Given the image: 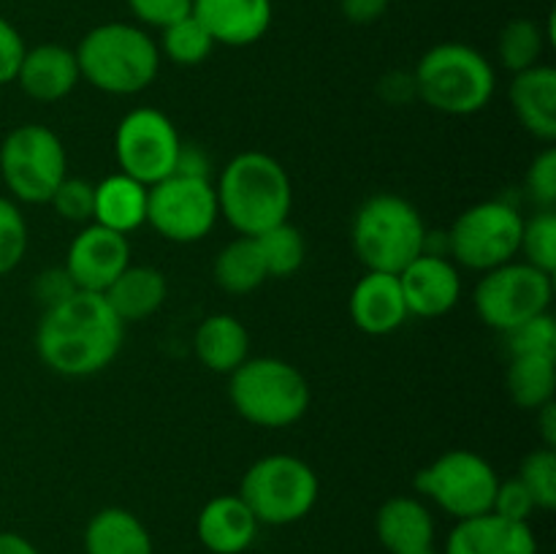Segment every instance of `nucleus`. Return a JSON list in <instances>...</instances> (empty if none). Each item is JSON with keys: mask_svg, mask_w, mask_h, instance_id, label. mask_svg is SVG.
Instances as JSON below:
<instances>
[{"mask_svg": "<svg viewBox=\"0 0 556 554\" xmlns=\"http://www.w3.org/2000/svg\"><path fill=\"white\" fill-rule=\"evenodd\" d=\"M125 324L114 315L103 293L74 291L43 310L36 329L41 362L65 378H87L117 358Z\"/></svg>", "mask_w": 556, "mask_h": 554, "instance_id": "obj_1", "label": "nucleus"}, {"mask_svg": "<svg viewBox=\"0 0 556 554\" xmlns=\"http://www.w3.org/2000/svg\"><path fill=\"white\" fill-rule=\"evenodd\" d=\"M220 215L239 237H261L288 221L293 206L291 177L277 158L242 152L223 168L215 185Z\"/></svg>", "mask_w": 556, "mask_h": 554, "instance_id": "obj_2", "label": "nucleus"}, {"mask_svg": "<svg viewBox=\"0 0 556 554\" xmlns=\"http://www.w3.org/2000/svg\"><path fill=\"white\" fill-rule=\"evenodd\" d=\"M79 76L109 96H136L155 81L161 49L150 33L128 22H106L87 33L76 49Z\"/></svg>", "mask_w": 556, "mask_h": 554, "instance_id": "obj_3", "label": "nucleus"}, {"mask_svg": "<svg viewBox=\"0 0 556 554\" xmlns=\"http://www.w3.org/2000/svg\"><path fill=\"white\" fill-rule=\"evenodd\" d=\"M413 85L427 106L454 117H467L489 106L497 76L486 54L470 43L448 41L432 47L418 60Z\"/></svg>", "mask_w": 556, "mask_h": 554, "instance_id": "obj_4", "label": "nucleus"}, {"mask_svg": "<svg viewBox=\"0 0 556 554\" xmlns=\"http://www.w3.org/2000/svg\"><path fill=\"white\" fill-rule=\"evenodd\" d=\"M351 239L367 272L400 275L427 250L429 231L410 201L396 193H378L358 206Z\"/></svg>", "mask_w": 556, "mask_h": 554, "instance_id": "obj_5", "label": "nucleus"}, {"mask_svg": "<svg viewBox=\"0 0 556 554\" xmlns=\"http://www.w3.org/2000/svg\"><path fill=\"white\" fill-rule=\"evenodd\" d=\"M228 394L244 421L266 429L291 427L309 407L304 375L275 356H255L239 364L231 373Z\"/></svg>", "mask_w": 556, "mask_h": 554, "instance_id": "obj_6", "label": "nucleus"}, {"mask_svg": "<svg viewBox=\"0 0 556 554\" xmlns=\"http://www.w3.org/2000/svg\"><path fill=\"white\" fill-rule=\"evenodd\" d=\"M318 494V473L293 454L261 456L239 483V498L253 511L258 525L269 527L302 521L315 508Z\"/></svg>", "mask_w": 556, "mask_h": 554, "instance_id": "obj_7", "label": "nucleus"}, {"mask_svg": "<svg viewBox=\"0 0 556 554\" xmlns=\"http://www.w3.org/2000/svg\"><path fill=\"white\" fill-rule=\"evenodd\" d=\"M0 174L14 199L49 204L58 185L68 177L63 141L47 125H20L0 144Z\"/></svg>", "mask_w": 556, "mask_h": 554, "instance_id": "obj_8", "label": "nucleus"}, {"mask_svg": "<svg viewBox=\"0 0 556 554\" xmlns=\"http://www.w3.org/2000/svg\"><path fill=\"white\" fill-rule=\"evenodd\" d=\"M500 476L481 454L451 449L418 470L416 489L456 521L492 511Z\"/></svg>", "mask_w": 556, "mask_h": 554, "instance_id": "obj_9", "label": "nucleus"}, {"mask_svg": "<svg viewBox=\"0 0 556 554\" xmlns=\"http://www.w3.org/2000/svg\"><path fill=\"white\" fill-rule=\"evenodd\" d=\"M525 217L505 201H481L462 212L445 234V248L467 269L489 272L516 259Z\"/></svg>", "mask_w": 556, "mask_h": 554, "instance_id": "obj_10", "label": "nucleus"}, {"mask_svg": "<svg viewBox=\"0 0 556 554\" xmlns=\"http://www.w3.org/2000/svg\"><path fill=\"white\" fill-rule=\"evenodd\" d=\"M554 275H546L527 261H508L483 272L476 286L478 318L497 331L516 329L535 315L548 313L554 297Z\"/></svg>", "mask_w": 556, "mask_h": 554, "instance_id": "obj_11", "label": "nucleus"}, {"mask_svg": "<svg viewBox=\"0 0 556 554\" xmlns=\"http://www.w3.org/2000/svg\"><path fill=\"white\" fill-rule=\"evenodd\" d=\"M217 217L220 206L210 177L172 174L147 188V223L163 239L199 242L215 228Z\"/></svg>", "mask_w": 556, "mask_h": 554, "instance_id": "obj_12", "label": "nucleus"}, {"mask_svg": "<svg viewBox=\"0 0 556 554\" xmlns=\"http://www.w3.org/2000/svg\"><path fill=\"white\" fill-rule=\"evenodd\" d=\"M179 150H182V139L174 123L152 106L125 114L114 134V155H117L119 172L139 179L147 188L177 172Z\"/></svg>", "mask_w": 556, "mask_h": 554, "instance_id": "obj_13", "label": "nucleus"}, {"mask_svg": "<svg viewBox=\"0 0 556 554\" xmlns=\"http://www.w3.org/2000/svg\"><path fill=\"white\" fill-rule=\"evenodd\" d=\"M130 264V244L125 234L103 228L98 223L81 228L71 242L65 266L71 282L79 291L103 293Z\"/></svg>", "mask_w": 556, "mask_h": 554, "instance_id": "obj_14", "label": "nucleus"}, {"mask_svg": "<svg viewBox=\"0 0 556 554\" xmlns=\"http://www.w3.org/2000/svg\"><path fill=\"white\" fill-rule=\"evenodd\" d=\"M402 297H405L407 313L418 318H440L459 304L462 277L454 261L443 253H427L424 250L416 261L400 272Z\"/></svg>", "mask_w": 556, "mask_h": 554, "instance_id": "obj_15", "label": "nucleus"}, {"mask_svg": "<svg viewBox=\"0 0 556 554\" xmlns=\"http://www.w3.org/2000/svg\"><path fill=\"white\" fill-rule=\"evenodd\" d=\"M190 14L206 27L215 43L250 47L271 27V0H193Z\"/></svg>", "mask_w": 556, "mask_h": 554, "instance_id": "obj_16", "label": "nucleus"}, {"mask_svg": "<svg viewBox=\"0 0 556 554\" xmlns=\"http://www.w3.org/2000/svg\"><path fill=\"white\" fill-rule=\"evenodd\" d=\"M445 554H538V541L527 521H510L489 511L456 521Z\"/></svg>", "mask_w": 556, "mask_h": 554, "instance_id": "obj_17", "label": "nucleus"}, {"mask_svg": "<svg viewBox=\"0 0 556 554\" xmlns=\"http://www.w3.org/2000/svg\"><path fill=\"white\" fill-rule=\"evenodd\" d=\"M258 519L239 494H217L195 519V536L212 554H244L258 538Z\"/></svg>", "mask_w": 556, "mask_h": 554, "instance_id": "obj_18", "label": "nucleus"}, {"mask_svg": "<svg viewBox=\"0 0 556 554\" xmlns=\"http://www.w3.org/2000/svg\"><path fill=\"white\" fill-rule=\"evenodd\" d=\"M375 536L389 554H427L434 543V516L424 500L394 494L375 514Z\"/></svg>", "mask_w": 556, "mask_h": 554, "instance_id": "obj_19", "label": "nucleus"}, {"mask_svg": "<svg viewBox=\"0 0 556 554\" xmlns=\"http://www.w3.org/2000/svg\"><path fill=\"white\" fill-rule=\"evenodd\" d=\"M351 318L364 335L372 337L400 329L410 318L400 277L389 272H367L351 291Z\"/></svg>", "mask_w": 556, "mask_h": 554, "instance_id": "obj_20", "label": "nucleus"}, {"mask_svg": "<svg viewBox=\"0 0 556 554\" xmlns=\"http://www.w3.org/2000/svg\"><path fill=\"white\" fill-rule=\"evenodd\" d=\"M79 79V63H76L74 49L60 47V43H38V47L25 49L20 74H16L22 90L33 101L41 103L63 101Z\"/></svg>", "mask_w": 556, "mask_h": 554, "instance_id": "obj_21", "label": "nucleus"}, {"mask_svg": "<svg viewBox=\"0 0 556 554\" xmlns=\"http://www.w3.org/2000/svg\"><path fill=\"white\" fill-rule=\"evenodd\" d=\"M510 106L527 134L552 144L556 139V71L552 65L538 63L516 74Z\"/></svg>", "mask_w": 556, "mask_h": 554, "instance_id": "obj_22", "label": "nucleus"}, {"mask_svg": "<svg viewBox=\"0 0 556 554\" xmlns=\"http://www.w3.org/2000/svg\"><path fill=\"white\" fill-rule=\"evenodd\" d=\"M92 223L112 231H136L147 223V185L128 174H109L96 185V204H92Z\"/></svg>", "mask_w": 556, "mask_h": 554, "instance_id": "obj_23", "label": "nucleus"}, {"mask_svg": "<svg viewBox=\"0 0 556 554\" xmlns=\"http://www.w3.org/2000/svg\"><path fill=\"white\" fill-rule=\"evenodd\" d=\"M85 554H155V543L134 511L112 505L87 521Z\"/></svg>", "mask_w": 556, "mask_h": 554, "instance_id": "obj_24", "label": "nucleus"}, {"mask_svg": "<svg viewBox=\"0 0 556 554\" xmlns=\"http://www.w3.org/2000/svg\"><path fill=\"white\" fill-rule=\"evenodd\" d=\"M193 351L206 369L231 375L239 364L250 358V335L242 320L233 315H210L195 329Z\"/></svg>", "mask_w": 556, "mask_h": 554, "instance_id": "obj_25", "label": "nucleus"}, {"mask_svg": "<svg viewBox=\"0 0 556 554\" xmlns=\"http://www.w3.org/2000/svg\"><path fill=\"white\" fill-rule=\"evenodd\" d=\"M166 277L155 266H134L128 264L123 275L103 291V299L114 310L123 324L130 320H144L155 313L166 299Z\"/></svg>", "mask_w": 556, "mask_h": 554, "instance_id": "obj_26", "label": "nucleus"}, {"mask_svg": "<svg viewBox=\"0 0 556 554\" xmlns=\"http://www.w3.org/2000/svg\"><path fill=\"white\" fill-rule=\"evenodd\" d=\"M215 280L228 293H250L269 280L255 237H237L217 253Z\"/></svg>", "mask_w": 556, "mask_h": 554, "instance_id": "obj_27", "label": "nucleus"}, {"mask_svg": "<svg viewBox=\"0 0 556 554\" xmlns=\"http://www.w3.org/2000/svg\"><path fill=\"white\" fill-rule=\"evenodd\" d=\"M505 383L516 405L525 411H538L554 400L556 356H514Z\"/></svg>", "mask_w": 556, "mask_h": 554, "instance_id": "obj_28", "label": "nucleus"}, {"mask_svg": "<svg viewBox=\"0 0 556 554\" xmlns=\"http://www.w3.org/2000/svg\"><path fill=\"white\" fill-rule=\"evenodd\" d=\"M543 47H546V33H543V27L535 20L519 16V20H510L503 27V33H500V63H503V68L521 74V71L541 63Z\"/></svg>", "mask_w": 556, "mask_h": 554, "instance_id": "obj_29", "label": "nucleus"}, {"mask_svg": "<svg viewBox=\"0 0 556 554\" xmlns=\"http://www.w3.org/2000/svg\"><path fill=\"white\" fill-rule=\"evenodd\" d=\"M261 250V259H264L266 275L277 277V280H286V277L296 275L304 264V255H307V244L299 228H293L291 223H280V226L269 228L261 237H255Z\"/></svg>", "mask_w": 556, "mask_h": 554, "instance_id": "obj_30", "label": "nucleus"}, {"mask_svg": "<svg viewBox=\"0 0 556 554\" xmlns=\"http://www.w3.org/2000/svg\"><path fill=\"white\" fill-rule=\"evenodd\" d=\"M157 49H163L166 58L177 65H199L210 58L215 41L206 33V27L193 14H188L174 22V25L163 27V38Z\"/></svg>", "mask_w": 556, "mask_h": 554, "instance_id": "obj_31", "label": "nucleus"}, {"mask_svg": "<svg viewBox=\"0 0 556 554\" xmlns=\"http://www.w3.org/2000/svg\"><path fill=\"white\" fill-rule=\"evenodd\" d=\"M519 253H525L527 264L538 266L546 275L556 269V215L554 210H541L525 221L521 228Z\"/></svg>", "mask_w": 556, "mask_h": 554, "instance_id": "obj_32", "label": "nucleus"}, {"mask_svg": "<svg viewBox=\"0 0 556 554\" xmlns=\"http://www.w3.org/2000/svg\"><path fill=\"white\" fill-rule=\"evenodd\" d=\"M519 481L525 483L527 492L535 500V508L554 511L556 505V454L554 449L530 451L521 462Z\"/></svg>", "mask_w": 556, "mask_h": 554, "instance_id": "obj_33", "label": "nucleus"}, {"mask_svg": "<svg viewBox=\"0 0 556 554\" xmlns=\"http://www.w3.org/2000/svg\"><path fill=\"white\" fill-rule=\"evenodd\" d=\"M505 345L514 356H556V320L552 313H541L516 329L505 331Z\"/></svg>", "mask_w": 556, "mask_h": 554, "instance_id": "obj_34", "label": "nucleus"}, {"mask_svg": "<svg viewBox=\"0 0 556 554\" xmlns=\"http://www.w3.org/2000/svg\"><path fill=\"white\" fill-rule=\"evenodd\" d=\"M27 250V223L20 206L0 196V277L22 264Z\"/></svg>", "mask_w": 556, "mask_h": 554, "instance_id": "obj_35", "label": "nucleus"}, {"mask_svg": "<svg viewBox=\"0 0 556 554\" xmlns=\"http://www.w3.org/2000/svg\"><path fill=\"white\" fill-rule=\"evenodd\" d=\"M49 204L54 206L60 217L71 223H87L92 221V204H96V185L87 179L65 177L52 193Z\"/></svg>", "mask_w": 556, "mask_h": 554, "instance_id": "obj_36", "label": "nucleus"}, {"mask_svg": "<svg viewBox=\"0 0 556 554\" xmlns=\"http://www.w3.org/2000/svg\"><path fill=\"white\" fill-rule=\"evenodd\" d=\"M527 193L543 210H554L556 204V150L546 147L527 168Z\"/></svg>", "mask_w": 556, "mask_h": 554, "instance_id": "obj_37", "label": "nucleus"}, {"mask_svg": "<svg viewBox=\"0 0 556 554\" xmlns=\"http://www.w3.org/2000/svg\"><path fill=\"white\" fill-rule=\"evenodd\" d=\"M492 514L503 516L510 521H527L530 525V516L535 514V500L527 492L525 483L519 478H510V481L497 483V494H494Z\"/></svg>", "mask_w": 556, "mask_h": 554, "instance_id": "obj_38", "label": "nucleus"}, {"mask_svg": "<svg viewBox=\"0 0 556 554\" xmlns=\"http://www.w3.org/2000/svg\"><path fill=\"white\" fill-rule=\"evenodd\" d=\"M136 20L147 27H168L193 11V0H128Z\"/></svg>", "mask_w": 556, "mask_h": 554, "instance_id": "obj_39", "label": "nucleus"}, {"mask_svg": "<svg viewBox=\"0 0 556 554\" xmlns=\"http://www.w3.org/2000/svg\"><path fill=\"white\" fill-rule=\"evenodd\" d=\"M25 49L20 30L5 16H0V87L16 81Z\"/></svg>", "mask_w": 556, "mask_h": 554, "instance_id": "obj_40", "label": "nucleus"}, {"mask_svg": "<svg viewBox=\"0 0 556 554\" xmlns=\"http://www.w3.org/2000/svg\"><path fill=\"white\" fill-rule=\"evenodd\" d=\"M74 291H79V288H76L74 282H71L68 272H65V269L43 272V275L38 277V282H36L38 299H41V302L47 304V307H52V304L63 302V299L71 297V293H74Z\"/></svg>", "mask_w": 556, "mask_h": 554, "instance_id": "obj_41", "label": "nucleus"}, {"mask_svg": "<svg viewBox=\"0 0 556 554\" xmlns=\"http://www.w3.org/2000/svg\"><path fill=\"white\" fill-rule=\"evenodd\" d=\"M391 0H340V9L353 25H372L389 11Z\"/></svg>", "mask_w": 556, "mask_h": 554, "instance_id": "obj_42", "label": "nucleus"}, {"mask_svg": "<svg viewBox=\"0 0 556 554\" xmlns=\"http://www.w3.org/2000/svg\"><path fill=\"white\" fill-rule=\"evenodd\" d=\"M538 427H541V438L546 443V449L556 445V402H546L543 407H538Z\"/></svg>", "mask_w": 556, "mask_h": 554, "instance_id": "obj_43", "label": "nucleus"}, {"mask_svg": "<svg viewBox=\"0 0 556 554\" xmlns=\"http://www.w3.org/2000/svg\"><path fill=\"white\" fill-rule=\"evenodd\" d=\"M0 554H41L36 549V543L27 541L20 532H0Z\"/></svg>", "mask_w": 556, "mask_h": 554, "instance_id": "obj_44", "label": "nucleus"}, {"mask_svg": "<svg viewBox=\"0 0 556 554\" xmlns=\"http://www.w3.org/2000/svg\"><path fill=\"white\" fill-rule=\"evenodd\" d=\"M427 554H434V552H427Z\"/></svg>", "mask_w": 556, "mask_h": 554, "instance_id": "obj_45", "label": "nucleus"}]
</instances>
